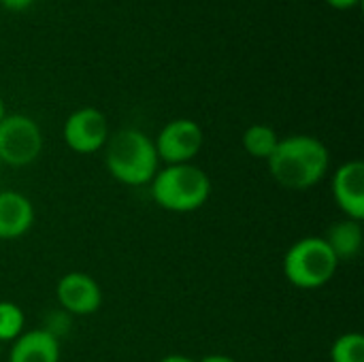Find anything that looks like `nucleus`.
I'll use <instances>...</instances> for the list:
<instances>
[{"label": "nucleus", "instance_id": "obj_2", "mask_svg": "<svg viewBox=\"0 0 364 362\" xmlns=\"http://www.w3.org/2000/svg\"><path fill=\"white\" fill-rule=\"evenodd\" d=\"M105 164L113 179L124 186H145L158 173L160 158L154 139L136 128H124L109 137L105 145Z\"/></svg>", "mask_w": 364, "mask_h": 362}, {"label": "nucleus", "instance_id": "obj_11", "mask_svg": "<svg viewBox=\"0 0 364 362\" xmlns=\"http://www.w3.org/2000/svg\"><path fill=\"white\" fill-rule=\"evenodd\" d=\"M9 362H60V339L45 329L23 331L11 346Z\"/></svg>", "mask_w": 364, "mask_h": 362}, {"label": "nucleus", "instance_id": "obj_20", "mask_svg": "<svg viewBox=\"0 0 364 362\" xmlns=\"http://www.w3.org/2000/svg\"><path fill=\"white\" fill-rule=\"evenodd\" d=\"M6 117V105H4V100H2V96H0V122Z\"/></svg>", "mask_w": 364, "mask_h": 362}, {"label": "nucleus", "instance_id": "obj_15", "mask_svg": "<svg viewBox=\"0 0 364 362\" xmlns=\"http://www.w3.org/2000/svg\"><path fill=\"white\" fill-rule=\"evenodd\" d=\"M331 362H364V337L360 333H343L331 346Z\"/></svg>", "mask_w": 364, "mask_h": 362}, {"label": "nucleus", "instance_id": "obj_1", "mask_svg": "<svg viewBox=\"0 0 364 362\" xmlns=\"http://www.w3.org/2000/svg\"><path fill=\"white\" fill-rule=\"evenodd\" d=\"M267 164L271 177L282 188L305 192L326 177L331 169V151L311 134H292L279 139Z\"/></svg>", "mask_w": 364, "mask_h": 362}, {"label": "nucleus", "instance_id": "obj_7", "mask_svg": "<svg viewBox=\"0 0 364 362\" xmlns=\"http://www.w3.org/2000/svg\"><path fill=\"white\" fill-rule=\"evenodd\" d=\"M64 143L75 154H96L105 149L111 132L107 115L96 107H81L73 111L64 122Z\"/></svg>", "mask_w": 364, "mask_h": 362}, {"label": "nucleus", "instance_id": "obj_14", "mask_svg": "<svg viewBox=\"0 0 364 362\" xmlns=\"http://www.w3.org/2000/svg\"><path fill=\"white\" fill-rule=\"evenodd\" d=\"M26 326L23 309L17 303L0 301V344L15 341Z\"/></svg>", "mask_w": 364, "mask_h": 362}, {"label": "nucleus", "instance_id": "obj_17", "mask_svg": "<svg viewBox=\"0 0 364 362\" xmlns=\"http://www.w3.org/2000/svg\"><path fill=\"white\" fill-rule=\"evenodd\" d=\"M328 6H333V9H337V11H350V9H354L360 0H324Z\"/></svg>", "mask_w": 364, "mask_h": 362}, {"label": "nucleus", "instance_id": "obj_18", "mask_svg": "<svg viewBox=\"0 0 364 362\" xmlns=\"http://www.w3.org/2000/svg\"><path fill=\"white\" fill-rule=\"evenodd\" d=\"M198 362H237L232 356L228 354H209V356H203Z\"/></svg>", "mask_w": 364, "mask_h": 362}, {"label": "nucleus", "instance_id": "obj_16", "mask_svg": "<svg viewBox=\"0 0 364 362\" xmlns=\"http://www.w3.org/2000/svg\"><path fill=\"white\" fill-rule=\"evenodd\" d=\"M34 2H36V0H0V4H2L4 9H9V11H15V13L30 9Z\"/></svg>", "mask_w": 364, "mask_h": 362}, {"label": "nucleus", "instance_id": "obj_19", "mask_svg": "<svg viewBox=\"0 0 364 362\" xmlns=\"http://www.w3.org/2000/svg\"><path fill=\"white\" fill-rule=\"evenodd\" d=\"M158 362H196V361H192L190 356H183V354H168V356L160 358Z\"/></svg>", "mask_w": 364, "mask_h": 362}, {"label": "nucleus", "instance_id": "obj_8", "mask_svg": "<svg viewBox=\"0 0 364 362\" xmlns=\"http://www.w3.org/2000/svg\"><path fill=\"white\" fill-rule=\"evenodd\" d=\"M55 299L68 316H92L102 305V290L92 275L70 271L60 277L55 286Z\"/></svg>", "mask_w": 364, "mask_h": 362}, {"label": "nucleus", "instance_id": "obj_9", "mask_svg": "<svg viewBox=\"0 0 364 362\" xmlns=\"http://www.w3.org/2000/svg\"><path fill=\"white\" fill-rule=\"evenodd\" d=\"M333 198L350 220H364V164L360 160L343 162L333 173Z\"/></svg>", "mask_w": 364, "mask_h": 362}, {"label": "nucleus", "instance_id": "obj_10", "mask_svg": "<svg viewBox=\"0 0 364 362\" xmlns=\"http://www.w3.org/2000/svg\"><path fill=\"white\" fill-rule=\"evenodd\" d=\"M34 224V205L15 190L0 192V241L23 237Z\"/></svg>", "mask_w": 364, "mask_h": 362}, {"label": "nucleus", "instance_id": "obj_21", "mask_svg": "<svg viewBox=\"0 0 364 362\" xmlns=\"http://www.w3.org/2000/svg\"><path fill=\"white\" fill-rule=\"evenodd\" d=\"M2 166H4V164H2V160H0V173H2Z\"/></svg>", "mask_w": 364, "mask_h": 362}, {"label": "nucleus", "instance_id": "obj_6", "mask_svg": "<svg viewBox=\"0 0 364 362\" xmlns=\"http://www.w3.org/2000/svg\"><path fill=\"white\" fill-rule=\"evenodd\" d=\"M203 141H205L203 128L194 119L177 117L162 126V130L154 139V145L162 162L190 164L198 156Z\"/></svg>", "mask_w": 364, "mask_h": 362}, {"label": "nucleus", "instance_id": "obj_3", "mask_svg": "<svg viewBox=\"0 0 364 362\" xmlns=\"http://www.w3.org/2000/svg\"><path fill=\"white\" fill-rule=\"evenodd\" d=\"M211 196V179L196 164H168L151 179V198L171 213H192Z\"/></svg>", "mask_w": 364, "mask_h": 362}, {"label": "nucleus", "instance_id": "obj_5", "mask_svg": "<svg viewBox=\"0 0 364 362\" xmlns=\"http://www.w3.org/2000/svg\"><path fill=\"white\" fill-rule=\"evenodd\" d=\"M43 151L41 126L23 113H6L0 122V160L6 166H28Z\"/></svg>", "mask_w": 364, "mask_h": 362}, {"label": "nucleus", "instance_id": "obj_12", "mask_svg": "<svg viewBox=\"0 0 364 362\" xmlns=\"http://www.w3.org/2000/svg\"><path fill=\"white\" fill-rule=\"evenodd\" d=\"M324 241L328 243V247L333 250V254H335V258H337L339 262H343V260H354V258L360 254V250H363V222L343 218V220L335 222V224L326 230Z\"/></svg>", "mask_w": 364, "mask_h": 362}, {"label": "nucleus", "instance_id": "obj_4", "mask_svg": "<svg viewBox=\"0 0 364 362\" xmlns=\"http://www.w3.org/2000/svg\"><path fill=\"white\" fill-rule=\"evenodd\" d=\"M339 260L324 237H303L290 245L284 256L286 280L301 290H318L337 273Z\"/></svg>", "mask_w": 364, "mask_h": 362}, {"label": "nucleus", "instance_id": "obj_13", "mask_svg": "<svg viewBox=\"0 0 364 362\" xmlns=\"http://www.w3.org/2000/svg\"><path fill=\"white\" fill-rule=\"evenodd\" d=\"M243 149L256 160H269L279 143V134L267 124H252L243 132Z\"/></svg>", "mask_w": 364, "mask_h": 362}]
</instances>
